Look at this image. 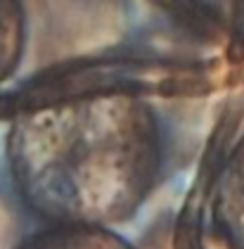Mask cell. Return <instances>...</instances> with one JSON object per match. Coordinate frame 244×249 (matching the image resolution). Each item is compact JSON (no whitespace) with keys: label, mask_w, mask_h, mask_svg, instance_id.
<instances>
[{"label":"cell","mask_w":244,"mask_h":249,"mask_svg":"<svg viewBox=\"0 0 244 249\" xmlns=\"http://www.w3.org/2000/svg\"><path fill=\"white\" fill-rule=\"evenodd\" d=\"M211 228L226 249H244V135L223 159L211 192Z\"/></svg>","instance_id":"2"},{"label":"cell","mask_w":244,"mask_h":249,"mask_svg":"<svg viewBox=\"0 0 244 249\" xmlns=\"http://www.w3.org/2000/svg\"><path fill=\"white\" fill-rule=\"evenodd\" d=\"M5 159L21 204L48 226L109 228L154 192L166 138L147 100L105 93L19 112Z\"/></svg>","instance_id":"1"},{"label":"cell","mask_w":244,"mask_h":249,"mask_svg":"<svg viewBox=\"0 0 244 249\" xmlns=\"http://www.w3.org/2000/svg\"><path fill=\"white\" fill-rule=\"evenodd\" d=\"M26 48V10L21 2L0 0V83L19 69Z\"/></svg>","instance_id":"4"},{"label":"cell","mask_w":244,"mask_h":249,"mask_svg":"<svg viewBox=\"0 0 244 249\" xmlns=\"http://www.w3.org/2000/svg\"><path fill=\"white\" fill-rule=\"evenodd\" d=\"M15 249H135L109 228L97 226H45L26 235Z\"/></svg>","instance_id":"3"}]
</instances>
